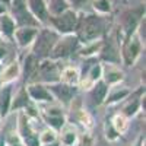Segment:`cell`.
I'll list each match as a JSON object with an SVG mask.
<instances>
[{"label":"cell","mask_w":146,"mask_h":146,"mask_svg":"<svg viewBox=\"0 0 146 146\" xmlns=\"http://www.w3.org/2000/svg\"><path fill=\"white\" fill-rule=\"evenodd\" d=\"M94 7L96 12L100 13H108L111 10V5H110V0H95L94 2Z\"/></svg>","instance_id":"obj_30"},{"label":"cell","mask_w":146,"mask_h":146,"mask_svg":"<svg viewBox=\"0 0 146 146\" xmlns=\"http://www.w3.org/2000/svg\"><path fill=\"white\" fill-rule=\"evenodd\" d=\"M79 123L85 126V129H92V118L91 115L85 111V110H80L79 111Z\"/></svg>","instance_id":"obj_32"},{"label":"cell","mask_w":146,"mask_h":146,"mask_svg":"<svg viewBox=\"0 0 146 146\" xmlns=\"http://www.w3.org/2000/svg\"><path fill=\"white\" fill-rule=\"evenodd\" d=\"M44 120L45 123L50 126V129H53L54 131H60L64 126H66V118L64 115H48V114H44Z\"/></svg>","instance_id":"obj_23"},{"label":"cell","mask_w":146,"mask_h":146,"mask_svg":"<svg viewBox=\"0 0 146 146\" xmlns=\"http://www.w3.org/2000/svg\"><path fill=\"white\" fill-rule=\"evenodd\" d=\"M58 34L51 31V29H42V31H38L36 34L35 40L32 42V53L36 58H48L51 50L54 48V45L57 44L58 41Z\"/></svg>","instance_id":"obj_2"},{"label":"cell","mask_w":146,"mask_h":146,"mask_svg":"<svg viewBox=\"0 0 146 146\" xmlns=\"http://www.w3.org/2000/svg\"><path fill=\"white\" fill-rule=\"evenodd\" d=\"M22 67L18 62H12L10 64H7L3 70H0V85H9L13 80L18 79V76L21 75Z\"/></svg>","instance_id":"obj_12"},{"label":"cell","mask_w":146,"mask_h":146,"mask_svg":"<svg viewBox=\"0 0 146 146\" xmlns=\"http://www.w3.org/2000/svg\"><path fill=\"white\" fill-rule=\"evenodd\" d=\"M101 47L102 44L98 41H94V42H88V44H85V47H82L80 50H79V54L80 56H85V57H89V56H94L96 53H100L101 51Z\"/></svg>","instance_id":"obj_27"},{"label":"cell","mask_w":146,"mask_h":146,"mask_svg":"<svg viewBox=\"0 0 146 146\" xmlns=\"http://www.w3.org/2000/svg\"><path fill=\"white\" fill-rule=\"evenodd\" d=\"M36 34H38V29H36V28H34V27H23V28L15 29L13 38L16 40L19 47L25 48V47L32 45Z\"/></svg>","instance_id":"obj_9"},{"label":"cell","mask_w":146,"mask_h":146,"mask_svg":"<svg viewBox=\"0 0 146 146\" xmlns=\"http://www.w3.org/2000/svg\"><path fill=\"white\" fill-rule=\"evenodd\" d=\"M67 3H70L72 6H75V7H78V9H82L85 5L88 3V0H66Z\"/></svg>","instance_id":"obj_34"},{"label":"cell","mask_w":146,"mask_h":146,"mask_svg":"<svg viewBox=\"0 0 146 146\" xmlns=\"http://www.w3.org/2000/svg\"><path fill=\"white\" fill-rule=\"evenodd\" d=\"M54 28L57 29L58 34H64V35H72L76 31L78 27V13L72 9L64 10L63 13H60L57 16L50 18Z\"/></svg>","instance_id":"obj_5"},{"label":"cell","mask_w":146,"mask_h":146,"mask_svg":"<svg viewBox=\"0 0 146 146\" xmlns=\"http://www.w3.org/2000/svg\"><path fill=\"white\" fill-rule=\"evenodd\" d=\"M79 47V41L75 35H64L63 38H58L57 44L54 45V48L51 50L48 58L54 60H64L67 57L72 56V53H75Z\"/></svg>","instance_id":"obj_4"},{"label":"cell","mask_w":146,"mask_h":146,"mask_svg":"<svg viewBox=\"0 0 146 146\" xmlns=\"http://www.w3.org/2000/svg\"><path fill=\"white\" fill-rule=\"evenodd\" d=\"M142 53V40L136 34H133L131 36L124 38L123 44H121V60L126 66H133L137 58L140 57Z\"/></svg>","instance_id":"obj_3"},{"label":"cell","mask_w":146,"mask_h":146,"mask_svg":"<svg viewBox=\"0 0 146 146\" xmlns=\"http://www.w3.org/2000/svg\"><path fill=\"white\" fill-rule=\"evenodd\" d=\"M69 9V3L66 0H51L50 2V6L47 7L48 10V15L51 13V16H57L60 13H63L64 10Z\"/></svg>","instance_id":"obj_25"},{"label":"cell","mask_w":146,"mask_h":146,"mask_svg":"<svg viewBox=\"0 0 146 146\" xmlns=\"http://www.w3.org/2000/svg\"><path fill=\"white\" fill-rule=\"evenodd\" d=\"M124 79V73L117 67H108V69H102V80L108 85V86H113V85L120 83Z\"/></svg>","instance_id":"obj_18"},{"label":"cell","mask_w":146,"mask_h":146,"mask_svg":"<svg viewBox=\"0 0 146 146\" xmlns=\"http://www.w3.org/2000/svg\"><path fill=\"white\" fill-rule=\"evenodd\" d=\"M60 70H62V67L57 64V62H54L51 58H42L40 60L36 75H40L42 82L50 85V83L60 82Z\"/></svg>","instance_id":"obj_7"},{"label":"cell","mask_w":146,"mask_h":146,"mask_svg":"<svg viewBox=\"0 0 146 146\" xmlns=\"http://www.w3.org/2000/svg\"><path fill=\"white\" fill-rule=\"evenodd\" d=\"M105 137H107V140H110V142H115V140L120 139V135L113 129V126H111V123H110V121H107V124H105Z\"/></svg>","instance_id":"obj_31"},{"label":"cell","mask_w":146,"mask_h":146,"mask_svg":"<svg viewBox=\"0 0 146 146\" xmlns=\"http://www.w3.org/2000/svg\"><path fill=\"white\" fill-rule=\"evenodd\" d=\"M38 64H40V58H36L34 54H29L25 58V63H23V73H25V78L28 80H31V78L34 75H36Z\"/></svg>","instance_id":"obj_21"},{"label":"cell","mask_w":146,"mask_h":146,"mask_svg":"<svg viewBox=\"0 0 146 146\" xmlns=\"http://www.w3.org/2000/svg\"><path fill=\"white\" fill-rule=\"evenodd\" d=\"M5 56H6V50H5L3 47H0V60H2Z\"/></svg>","instance_id":"obj_36"},{"label":"cell","mask_w":146,"mask_h":146,"mask_svg":"<svg viewBox=\"0 0 146 146\" xmlns=\"http://www.w3.org/2000/svg\"><path fill=\"white\" fill-rule=\"evenodd\" d=\"M10 102H12V89L9 85H3L0 89V117H6L10 113Z\"/></svg>","instance_id":"obj_16"},{"label":"cell","mask_w":146,"mask_h":146,"mask_svg":"<svg viewBox=\"0 0 146 146\" xmlns=\"http://www.w3.org/2000/svg\"><path fill=\"white\" fill-rule=\"evenodd\" d=\"M40 146H60V142H54V143H50V145H40Z\"/></svg>","instance_id":"obj_37"},{"label":"cell","mask_w":146,"mask_h":146,"mask_svg":"<svg viewBox=\"0 0 146 146\" xmlns=\"http://www.w3.org/2000/svg\"><path fill=\"white\" fill-rule=\"evenodd\" d=\"M101 58L104 62L110 63V64H118L121 62V57H120V50L115 48L113 44H108L101 47Z\"/></svg>","instance_id":"obj_17"},{"label":"cell","mask_w":146,"mask_h":146,"mask_svg":"<svg viewBox=\"0 0 146 146\" xmlns=\"http://www.w3.org/2000/svg\"><path fill=\"white\" fill-rule=\"evenodd\" d=\"M108 91H110V86L101 79L98 80L94 86L89 89V95H91V100L95 105H101L105 102V98L108 95Z\"/></svg>","instance_id":"obj_14"},{"label":"cell","mask_w":146,"mask_h":146,"mask_svg":"<svg viewBox=\"0 0 146 146\" xmlns=\"http://www.w3.org/2000/svg\"><path fill=\"white\" fill-rule=\"evenodd\" d=\"M105 31V23L98 15H86L83 18H78L76 27V38L82 44H88L98 41Z\"/></svg>","instance_id":"obj_1"},{"label":"cell","mask_w":146,"mask_h":146,"mask_svg":"<svg viewBox=\"0 0 146 146\" xmlns=\"http://www.w3.org/2000/svg\"><path fill=\"white\" fill-rule=\"evenodd\" d=\"M25 89L28 92L29 100H32L36 104H42V102L48 104V102H53L54 101L53 95L50 94V91H48L47 86H45V85H42V83H36V82L29 83Z\"/></svg>","instance_id":"obj_8"},{"label":"cell","mask_w":146,"mask_h":146,"mask_svg":"<svg viewBox=\"0 0 146 146\" xmlns=\"http://www.w3.org/2000/svg\"><path fill=\"white\" fill-rule=\"evenodd\" d=\"M80 79H82L80 72L75 66H66V67H62V70H60V82L62 83L78 86Z\"/></svg>","instance_id":"obj_15"},{"label":"cell","mask_w":146,"mask_h":146,"mask_svg":"<svg viewBox=\"0 0 146 146\" xmlns=\"http://www.w3.org/2000/svg\"><path fill=\"white\" fill-rule=\"evenodd\" d=\"M129 95H130V91H129V89H117L115 92L107 95L105 102H107V104H115V102H118V101H121V100L127 98Z\"/></svg>","instance_id":"obj_29"},{"label":"cell","mask_w":146,"mask_h":146,"mask_svg":"<svg viewBox=\"0 0 146 146\" xmlns=\"http://www.w3.org/2000/svg\"><path fill=\"white\" fill-rule=\"evenodd\" d=\"M60 145H64V146H73L76 145L78 142V133L73 130L69 126H64L62 130H60V139H58Z\"/></svg>","instance_id":"obj_20"},{"label":"cell","mask_w":146,"mask_h":146,"mask_svg":"<svg viewBox=\"0 0 146 146\" xmlns=\"http://www.w3.org/2000/svg\"><path fill=\"white\" fill-rule=\"evenodd\" d=\"M6 146H25L19 135H9L6 139Z\"/></svg>","instance_id":"obj_33"},{"label":"cell","mask_w":146,"mask_h":146,"mask_svg":"<svg viewBox=\"0 0 146 146\" xmlns=\"http://www.w3.org/2000/svg\"><path fill=\"white\" fill-rule=\"evenodd\" d=\"M133 146H145V137H143V136H140V137L136 140V143L133 145Z\"/></svg>","instance_id":"obj_35"},{"label":"cell","mask_w":146,"mask_h":146,"mask_svg":"<svg viewBox=\"0 0 146 146\" xmlns=\"http://www.w3.org/2000/svg\"><path fill=\"white\" fill-rule=\"evenodd\" d=\"M0 32L7 38H13L15 34V22L7 15H0Z\"/></svg>","instance_id":"obj_22"},{"label":"cell","mask_w":146,"mask_h":146,"mask_svg":"<svg viewBox=\"0 0 146 146\" xmlns=\"http://www.w3.org/2000/svg\"><path fill=\"white\" fill-rule=\"evenodd\" d=\"M38 140H40V145H50V143H54L57 142V131H54L53 129H47L44 130L41 135H38Z\"/></svg>","instance_id":"obj_28"},{"label":"cell","mask_w":146,"mask_h":146,"mask_svg":"<svg viewBox=\"0 0 146 146\" xmlns=\"http://www.w3.org/2000/svg\"><path fill=\"white\" fill-rule=\"evenodd\" d=\"M143 12H145V9H139V10H135V12H127L124 15V18H123V28H124V32H126L124 38L131 36L136 32Z\"/></svg>","instance_id":"obj_10"},{"label":"cell","mask_w":146,"mask_h":146,"mask_svg":"<svg viewBox=\"0 0 146 146\" xmlns=\"http://www.w3.org/2000/svg\"><path fill=\"white\" fill-rule=\"evenodd\" d=\"M29 96L25 88H21V91L15 95V98H12L10 102V111H18V110H23V108H28L29 107Z\"/></svg>","instance_id":"obj_19"},{"label":"cell","mask_w":146,"mask_h":146,"mask_svg":"<svg viewBox=\"0 0 146 146\" xmlns=\"http://www.w3.org/2000/svg\"><path fill=\"white\" fill-rule=\"evenodd\" d=\"M102 69H104V67H102L101 64H94V66L89 69L88 75L85 76V79H80L79 86H80L82 89H88V91H89L96 82L102 79Z\"/></svg>","instance_id":"obj_13"},{"label":"cell","mask_w":146,"mask_h":146,"mask_svg":"<svg viewBox=\"0 0 146 146\" xmlns=\"http://www.w3.org/2000/svg\"><path fill=\"white\" fill-rule=\"evenodd\" d=\"M27 5L29 7V12L32 13V16L38 22H47L50 19L44 0H27Z\"/></svg>","instance_id":"obj_11"},{"label":"cell","mask_w":146,"mask_h":146,"mask_svg":"<svg viewBox=\"0 0 146 146\" xmlns=\"http://www.w3.org/2000/svg\"><path fill=\"white\" fill-rule=\"evenodd\" d=\"M47 89L50 91V94L53 95L54 100H57L63 105H70V102L73 101V98L78 94V86H72V85H66L62 82L50 83L47 86Z\"/></svg>","instance_id":"obj_6"},{"label":"cell","mask_w":146,"mask_h":146,"mask_svg":"<svg viewBox=\"0 0 146 146\" xmlns=\"http://www.w3.org/2000/svg\"><path fill=\"white\" fill-rule=\"evenodd\" d=\"M145 94V92H143ZM140 98L142 96H139V98H135L131 102H129L124 108H123V115H126L127 118H131V117H135L139 111H142V107H140Z\"/></svg>","instance_id":"obj_26"},{"label":"cell","mask_w":146,"mask_h":146,"mask_svg":"<svg viewBox=\"0 0 146 146\" xmlns=\"http://www.w3.org/2000/svg\"><path fill=\"white\" fill-rule=\"evenodd\" d=\"M127 121H129V118H127L126 115H123V114H115L110 123H111L113 129L121 136V135H123V133L127 130V127H129V123H127Z\"/></svg>","instance_id":"obj_24"}]
</instances>
